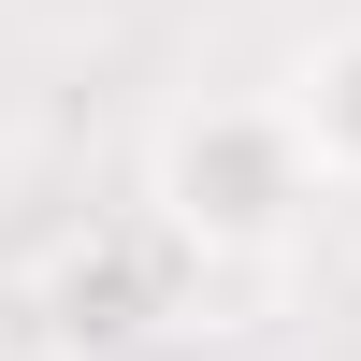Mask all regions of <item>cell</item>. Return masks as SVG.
<instances>
[{
	"label": "cell",
	"mask_w": 361,
	"mask_h": 361,
	"mask_svg": "<svg viewBox=\"0 0 361 361\" xmlns=\"http://www.w3.org/2000/svg\"><path fill=\"white\" fill-rule=\"evenodd\" d=\"M318 145L289 116V87H217V102H173L145 145V217L202 260V275H260L318 231Z\"/></svg>",
	"instance_id": "cell-1"
},
{
	"label": "cell",
	"mask_w": 361,
	"mask_h": 361,
	"mask_svg": "<svg viewBox=\"0 0 361 361\" xmlns=\"http://www.w3.org/2000/svg\"><path fill=\"white\" fill-rule=\"evenodd\" d=\"M188 289H202V260L130 202V217H87L44 246L29 318H44L58 361H159V347H188Z\"/></svg>",
	"instance_id": "cell-2"
},
{
	"label": "cell",
	"mask_w": 361,
	"mask_h": 361,
	"mask_svg": "<svg viewBox=\"0 0 361 361\" xmlns=\"http://www.w3.org/2000/svg\"><path fill=\"white\" fill-rule=\"evenodd\" d=\"M289 116H304L318 173H333V188H361V15H333L304 58H289Z\"/></svg>",
	"instance_id": "cell-3"
}]
</instances>
